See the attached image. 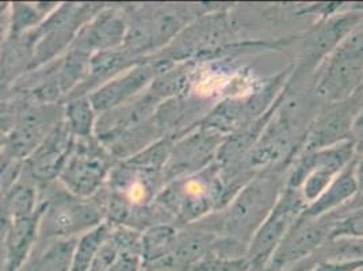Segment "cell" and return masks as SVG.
I'll return each mask as SVG.
<instances>
[{
    "instance_id": "cell-5",
    "label": "cell",
    "mask_w": 363,
    "mask_h": 271,
    "mask_svg": "<svg viewBox=\"0 0 363 271\" xmlns=\"http://www.w3.org/2000/svg\"><path fill=\"white\" fill-rule=\"evenodd\" d=\"M114 159L95 137L75 138L56 182L79 198L94 197L105 184Z\"/></svg>"
},
{
    "instance_id": "cell-3",
    "label": "cell",
    "mask_w": 363,
    "mask_h": 271,
    "mask_svg": "<svg viewBox=\"0 0 363 271\" xmlns=\"http://www.w3.org/2000/svg\"><path fill=\"white\" fill-rule=\"evenodd\" d=\"M43 211L38 224V240L80 238L106 219L104 194L99 190L90 198L67 193L57 182L40 187Z\"/></svg>"
},
{
    "instance_id": "cell-15",
    "label": "cell",
    "mask_w": 363,
    "mask_h": 271,
    "mask_svg": "<svg viewBox=\"0 0 363 271\" xmlns=\"http://www.w3.org/2000/svg\"><path fill=\"white\" fill-rule=\"evenodd\" d=\"M43 205L29 217L9 221L4 236V271H21L38 243V224Z\"/></svg>"
},
{
    "instance_id": "cell-20",
    "label": "cell",
    "mask_w": 363,
    "mask_h": 271,
    "mask_svg": "<svg viewBox=\"0 0 363 271\" xmlns=\"http://www.w3.org/2000/svg\"><path fill=\"white\" fill-rule=\"evenodd\" d=\"M57 7L59 3H10L9 35H22L37 29Z\"/></svg>"
},
{
    "instance_id": "cell-11",
    "label": "cell",
    "mask_w": 363,
    "mask_h": 271,
    "mask_svg": "<svg viewBox=\"0 0 363 271\" xmlns=\"http://www.w3.org/2000/svg\"><path fill=\"white\" fill-rule=\"evenodd\" d=\"M74 141L75 137L71 135L64 120H61L23 160L25 172L40 187L56 181L72 150Z\"/></svg>"
},
{
    "instance_id": "cell-12",
    "label": "cell",
    "mask_w": 363,
    "mask_h": 271,
    "mask_svg": "<svg viewBox=\"0 0 363 271\" xmlns=\"http://www.w3.org/2000/svg\"><path fill=\"white\" fill-rule=\"evenodd\" d=\"M157 70L159 64L155 65L138 62L135 68L126 74L110 79L87 95L94 111L96 114H102L130 101L137 96L140 91L145 89L147 84L152 83L151 80L157 74Z\"/></svg>"
},
{
    "instance_id": "cell-13",
    "label": "cell",
    "mask_w": 363,
    "mask_h": 271,
    "mask_svg": "<svg viewBox=\"0 0 363 271\" xmlns=\"http://www.w3.org/2000/svg\"><path fill=\"white\" fill-rule=\"evenodd\" d=\"M126 28L128 25L121 13L117 10H101L79 31L69 49L89 56L117 49L123 44Z\"/></svg>"
},
{
    "instance_id": "cell-25",
    "label": "cell",
    "mask_w": 363,
    "mask_h": 271,
    "mask_svg": "<svg viewBox=\"0 0 363 271\" xmlns=\"http://www.w3.org/2000/svg\"><path fill=\"white\" fill-rule=\"evenodd\" d=\"M9 10L10 3H0V46L9 35Z\"/></svg>"
},
{
    "instance_id": "cell-29",
    "label": "cell",
    "mask_w": 363,
    "mask_h": 271,
    "mask_svg": "<svg viewBox=\"0 0 363 271\" xmlns=\"http://www.w3.org/2000/svg\"><path fill=\"white\" fill-rule=\"evenodd\" d=\"M140 271H157V270H152V269H145V267H141V270Z\"/></svg>"
},
{
    "instance_id": "cell-6",
    "label": "cell",
    "mask_w": 363,
    "mask_h": 271,
    "mask_svg": "<svg viewBox=\"0 0 363 271\" xmlns=\"http://www.w3.org/2000/svg\"><path fill=\"white\" fill-rule=\"evenodd\" d=\"M345 211L346 208L340 206L339 211L335 209L318 217H309L303 213L272 253L264 271H286L315 253L328 240L333 226Z\"/></svg>"
},
{
    "instance_id": "cell-8",
    "label": "cell",
    "mask_w": 363,
    "mask_h": 271,
    "mask_svg": "<svg viewBox=\"0 0 363 271\" xmlns=\"http://www.w3.org/2000/svg\"><path fill=\"white\" fill-rule=\"evenodd\" d=\"M306 208L298 189H289L272 208L267 219L250 241L244 259L255 266H267L272 253L285 238L289 229L297 221Z\"/></svg>"
},
{
    "instance_id": "cell-9",
    "label": "cell",
    "mask_w": 363,
    "mask_h": 271,
    "mask_svg": "<svg viewBox=\"0 0 363 271\" xmlns=\"http://www.w3.org/2000/svg\"><path fill=\"white\" fill-rule=\"evenodd\" d=\"M186 16L179 7L155 9L145 16L132 18L130 26L126 28L123 38V50L130 56L166 44L184 25Z\"/></svg>"
},
{
    "instance_id": "cell-14",
    "label": "cell",
    "mask_w": 363,
    "mask_h": 271,
    "mask_svg": "<svg viewBox=\"0 0 363 271\" xmlns=\"http://www.w3.org/2000/svg\"><path fill=\"white\" fill-rule=\"evenodd\" d=\"M361 89L345 101L333 102L327 111L318 118L315 129L308 141V152L318 151L320 148L333 147L340 143L351 131L352 118L362 106Z\"/></svg>"
},
{
    "instance_id": "cell-1",
    "label": "cell",
    "mask_w": 363,
    "mask_h": 271,
    "mask_svg": "<svg viewBox=\"0 0 363 271\" xmlns=\"http://www.w3.org/2000/svg\"><path fill=\"white\" fill-rule=\"evenodd\" d=\"M282 178L277 171H266L242 187L224 216L223 235L213 245L214 256L242 259L250 241L278 201Z\"/></svg>"
},
{
    "instance_id": "cell-26",
    "label": "cell",
    "mask_w": 363,
    "mask_h": 271,
    "mask_svg": "<svg viewBox=\"0 0 363 271\" xmlns=\"http://www.w3.org/2000/svg\"><path fill=\"white\" fill-rule=\"evenodd\" d=\"M9 221L0 217V271H4V236L7 231Z\"/></svg>"
},
{
    "instance_id": "cell-7",
    "label": "cell",
    "mask_w": 363,
    "mask_h": 271,
    "mask_svg": "<svg viewBox=\"0 0 363 271\" xmlns=\"http://www.w3.org/2000/svg\"><path fill=\"white\" fill-rule=\"evenodd\" d=\"M361 80L362 31L358 29L335 49L325 74L316 84V95L328 104L345 101L361 89Z\"/></svg>"
},
{
    "instance_id": "cell-27",
    "label": "cell",
    "mask_w": 363,
    "mask_h": 271,
    "mask_svg": "<svg viewBox=\"0 0 363 271\" xmlns=\"http://www.w3.org/2000/svg\"><path fill=\"white\" fill-rule=\"evenodd\" d=\"M6 145H7V133L0 129V156L3 155V152L6 150Z\"/></svg>"
},
{
    "instance_id": "cell-2",
    "label": "cell",
    "mask_w": 363,
    "mask_h": 271,
    "mask_svg": "<svg viewBox=\"0 0 363 271\" xmlns=\"http://www.w3.org/2000/svg\"><path fill=\"white\" fill-rule=\"evenodd\" d=\"M225 196L223 167L208 166L193 175L167 183L153 201L157 224L166 219L178 226H187L218 208Z\"/></svg>"
},
{
    "instance_id": "cell-19",
    "label": "cell",
    "mask_w": 363,
    "mask_h": 271,
    "mask_svg": "<svg viewBox=\"0 0 363 271\" xmlns=\"http://www.w3.org/2000/svg\"><path fill=\"white\" fill-rule=\"evenodd\" d=\"M79 238L38 240L21 271H68Z\"/></svg>"
},
{
    "instance_id": "cell-10",
    "label": "cell",
    "mask_w": 363,
    "mask_h": 271,
    "mask_svg": "<svg viewBox=\"0 0 363 271\" xmlns=\"http://www.w3.org/2000/svg\"><path fill=\"white\" fill-rule=\"evenodd\" d=\"M223 140L224 136L221 133L201 126L196 133L184 137L178 144L172 145L163 167L162 183L167 184L206 168L223 144Z\"/></svg>"
},
{
    "instance_id": "cell-18",
    "label": "cell",
    "mask_w": 363,
    "mask_h": 271,
    "mask_svg": "<svg viewBox=\"0 0 363 271\" xmlns=\"http://www.w3.org/2000/svg\"><path fill=\"white\" fill-rule=\"evenodd\" d=\"M357 160H351L345 167L337 177L331 182V184L323 192L316 201H313L309 206L303 211L305 216L318 217L328 211H333L336 208L343 206V204L350 202L354 194L358 192V179L355 175Z\"/></svg>"
},
{
    "instance_id": "cell-21",
    "label": "cell",
    "mask_w": 363,
    "mask_h": 271,
    "mask_svg": "<svg viewBox=\"0 0 363 271\" xmlns=\"http://www.w3.org/2000/svg\"><path fill=\"white\" fill-rule=\"evenodd\" d=\"M62 120L75 138L94 137L96 113L94 111L87 96H77L65 101Z\"/></svg>"
},
{
    "instance_id": "cell-17",
    "label": "cell",
    "mask_w": 363,
    "mask_h": 271,
    "mask_svg": "<svg viewBox=\"0 0 363 271\" xmlns=\"http://www.w3.org/2000/svg\"><path fill=\"white\" fill-rule=\"evenodd\" d=\"M40 186L22 168L21 175L0 190V217L6 221L29 217L38 211Z\"/></svg>"
},
{
    "instance_id": "cell-4",
    "label": "cell",
    "mask_w": 363,
    "mask_h": 271,
    "mask_svg": "<svg viewBox=\"0 0 363 271\" xmlns=\"http://www.w3.org/2000/svg\"><path fill=\"white\" fill-rule=\"evenodd\" d=\"M101 10L102 6L99 4H59V7L33 31L35 43L30 71L64 55L72 45L79 31Z\"/></svg>"
},
{
    "instance_id": "cell-24",
    "label": "cell",
    "mask_w": 363,
    "mask_h": 271,
    "mask_svg": "<svg viewBox=\"0 0 363 271\" xmlns=\"http://www.w3.org/2000/svg\"><path fill=\"white\" fill-rule=\"evenodd\" d=\"M308 271H362V260L357 262H321Z\"/></svg>"
},
{
    "instance_id": "cell-22",
    "label": "cell",
    "mask_w": 363,
    "mask_h": 271,
    "mask_svg": "<svg viewBox=\"0 0 363 271\" xmlns=\"http://www.w3.org/2000/svg\"><path fill=\"white\" fill-rule=\"evenodd\" d=\"M177 235L172 224L152 226L141 235V262L143 267H150L166 255Z\"/></svg>"
},
{
    "instance_id": "cell-16",
    "label": "cell",
    "mask_w": 363,
    "mask_h": 271,
    "mask_svg": "<svg viewBox=\"0 0 363 271\" xmlns=\"http://www.w3.org/2000/svg\"><path fill=\"white\" fill-rule=\"evenodd\" d=\"M34 43L33 31L22 35H7L0 46V92L13 89L22 76L30 72Z\"/></svg>"
},
{
    "instance_id": "cell-28",
    "label": "cell",
    "mask_w": 363,
    "mask_h": 271,
    "mask_svg": "<svg viewBox=\"0 0 363 271\" xmlns=\"http://www.w3.org/2000/svg\"><path fill=\"white\" fill-rule=\"evenodd\" d=\"M6 160H7V156H6V153L3 152V155L0 156V177H1V170H3V166H4Z\"/></svg>"
},
{
    "instance_id": "cell-23",
    "label": "cell",
    "mask_w": 363,
    "mask_h": 271,
    "mask_svg": "<svg viewBox=\"0 0 363 271\" xmlns=\"http://www.w3.org/2000/svg\"><path fill=\"white\" fill-rule=\"evenodd\" d=\"M358 22L359 16H347L327 25L312 41L309 56L313 60H316L320 56L330 52L331 48L336 45L340 41V38L346 35V33L351 31V28Z\"/></svg>"
}]
</instances>
